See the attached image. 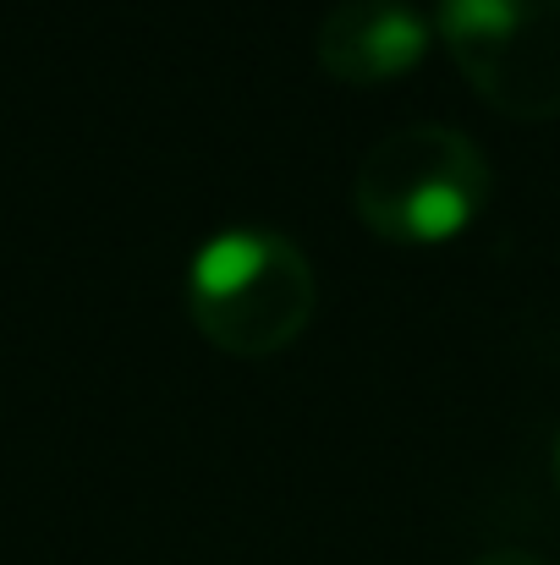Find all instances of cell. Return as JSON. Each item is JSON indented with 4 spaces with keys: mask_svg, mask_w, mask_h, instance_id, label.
Returning <instances> with one entry per match:
<instances>
[{
    "mask_svg": "<svg viewBox=\"0 0 560 565\" xmlns=\"http://www.w3.org/2000/svg\"><path fill=\"white\" fill-rule=\"evenodd\" d=\"M319 286L308 253L270 225H231L198 247L187 313L225 358H275L314 319Z\"/></svg>",
    "mask_w": 560,
    "mask_h": 565,
    "instance_id": "6da1fadb",
    "label": "cell"
},
{
    "mask_svg": "<svg viewBox=\"0 0 560 565\" xmlns=\"http://www.w3.org/2000/svg\"><path fill=\"white\" fill-rule=\"evenodd\" d=\"M352 198L363 225L390 242H451L489 203V160L467 132L412 121L363 154Z\"/></svg>",
    "mask_w": 560,
    "mask_h": 565,
    "instance_id": "7a4b0ae2",
    "label": "cell"
},
{
    "mask_svg": "<svg viewBox=\"0 0 560 565\" xmlns=\"http://www.w3.org/2000/svg\"><path fill=\"white\" fill-rule=\"evenodd\" d=\"M456 72L511 121L560 116V0H440Z\"/></svg>",
    "mask_w": 560,
    "mask_h": 565,
    "instance_id": "3957f363",
    "label": "cell"
},
{
    "mask_svg": "<svg viewBox=\"0 0 560 565\" xmlns=\"http://www.w3.org/2000/svg\"><path fill=\"white\" fill-rule=\"evenodd\" d=\"M423 50L429 22L401 0H341L319 22V66L347 88H373L412 72Z\"/></svg>",
    "mask_w": 560,
    "mask_h": 565,
    "instance_id": "277c9868",
    "label": "cell"
},
{
    "mask_svg": "<svg viewBox=\"0 0 560 565\" xmlns=\"http://www.w3.org/2000/svg\"><path fill=\"white\" fill-rule=\"evenodd\" d=\"M473 565H550L545 555H528V550H489V555H478Z\"/></svg>",
    "mask_w": 560,
    "mask_h": 565,
    "instance_id": "5b68a950",
    "label": "cell"
},
{
    "mask_svg": "<svg viewBox=\"0 0 560 565\" xmlns=\"http://www.w3.org/2000/svg\"><path fill=\"white\" fill-rule=\"evenodd\" d=\"M550 472H556V494H560V434H556V456H550Z\"/></svg>",
    "mask_w": 560,
    "mask_h": 565,
    "instance_id": "8992f818",
    "label": "cell"
}]
</instances>
